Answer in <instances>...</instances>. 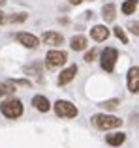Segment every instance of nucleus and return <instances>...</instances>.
Returning <instances> with one entry per match:
<instances>
[{
	"label": "nucleus",
	"mask_w": 139,
	"mask_h": 148,
	"mask_svg": "<svg viewBox=\"0 0 139 148\" xmlns=\"http://www.w3.org/2000/svg\"><path fill=\"white\" fill-rule=\"evenodd\" d=\"M92 124H94L98 130L102 131H109V130H115V127H120L122 126V120L118 116H113V114H94L92 116Z\"/></svg>",
	"instance_id": "1"
},
{
	"label": "nucleus",
	"mask_w": 139,
	"mask_h": 148,
	"mask_svg": "<svg viewBox=\"0 0 139 148\" xmlns=\"http://www.w3.org/2000/svg\"><path fill=\"white\" fill-rule=\"evenodd\" d=\"M0 112H2L6 118H10V120L19 118V116L23 114V103H21V99H17V98L6 99L4 103H0Z\"/></svg>",
	"instance_id": "2"
},
{
	"label": "nucleus",
	"mask_w": 139,
	"mask_h": 148,
	"mask_svg": "<svg viewBox=\"0 0 139 148\" xmlns=\"http://www.w3.org/2000/svg\"><path fill=\"white\" fill-rule=\"evenodd\" d=\"M100 64H102V69L107 73H113L115 69V64H117V58H118V51L113 49V47H105L100 54Z\"/></svg>",
	"instance_id": "3"
},
{
	"label": "nucleus",
	"mask_w": 139,
	"mask_h": 148,
	"mask_svg": "<svg viewBox=\"0 0 139 148\" xmlns=\"http://www.w3.org/2000/svg\"><path fill=\"white\" fill-rule=\"evenodd\" d=\"M55 112H56V116H60V118H75V116L79 114V111H77L75 105L66 101V99L55 101Z\"/></svg>",
	"instance_id": "4"
},
{
	"label": "nucleus",
	"mask_w": 139,
	"mask_h": 148,
	"mask_svg": "<svg viewBox=\"0 0 139 148\" xmlns=\"http://www.w3.org/2000/svg\"><path fill=\"white\" fill-rule=\"evenodd\" d=\"M45 60H47V64L51 66V68H58V66L66 64V60H68V54H66V51L53 49V51H49V53H47Z\"/></svg>",
	"instance_id": "5"
},
{
	"label": "nucleus",
	"mask_w": 139,
	"mask_h": 148,
	"mask_svg": "<svg viewBox=\"0 0 139 148\" xmlns=\"http://www.w3.org/2000/svg\"><path fill=\"white\" fill-rule=\"evenodd\" d=\"M15 40H17L23 47H26V49H36L38 45H40V40H38L34 34H28V32H19V34H15Z\"/></svg>",
	"instance_id": "6"
},
{
	"label": "nucleus",
	"mask_w": 139,
	"mask_h": 148,
	"mask_svg": "<svg viewBox=\"0 0 139 148\" xmlns=\"http://www.w3.org/2000/svg\"><path fill=\"white\" fill-rule=\"evenodd\" d=\"M41 41H43L45 45H49V47H60V45L64 43V38L60 32H43L41 34Z\"/></svg>",
	"instance_id": "7"
},
{
	"label": "nucleus",
	"mask_w": 139,
	"mask_h": 148,
	"mask_svg": "<svg viewBox=\"0 0 139 148\" xmlns=\"http://www.w3.org/2000/svg\"><path fill=\"white\" fill-rule=\"evenodd\" d=\"M126 83H128V90L132 92V94H137L139 92V68L137 66L130 68L128 77H126Z\"/></svg>",
	"instance_id": "8"
},
{
	"label": "nucleus",
	"mask_w": 139,
	"mask_h": 148,
	"mask_svg": "<svg viewBox=\"0 0 139 148\" xmlns=\"http://www.w3.org/2000/svg\"><path fill=\"white\" fill-rule=\"evenodd\" d=\"M90 38L94 41H105L107 38H109V28L103 25H96L90 28Z\"/></svg>",
	"instance_id": "9"
},
{
	"label": "nucleus",
	"mask_w": 139,
	"mask_h": 148,
	"mask_svg": "<svg viewBox=\"0 0 139 148\" xmlns=\"http://www.w3.org/2000/svg\"><path fill=\"white\" fill-rule=\"evenodd\" d=\"M75 75H77V66L73 64V66H70V68H66V69H62V71H60V75H58V84H60V86L68 84Z\"/></svg>",
	"instance_id": "10"
},
{
	"label": "nucleus",
	"mask_w": 139,
	"mask_h": 148,
	"mask_svg": "<svg viewBox=\"0 0 139 148\" xmlns=\"http://www.w3.org/2000/svg\"><path fill=\"white\" fill-rule=\"evenodd\" d=\"M32 105H34V107H36L40 112H47L49 109H51L49 99L45 98V96H41V94H38V96H34V98H32Z\"/></svg>",
	"instance_id": "11"
},
{
	"label": "nucleus",
	"mask_w": 139,
	"mask_h": 148,
	"mask_svg": "<svg viewBox=\"0 0 139 148\" xmlns=\"http://www.w3.org/2000/svg\"><path fill=\"white\" fill-rule=\"evenodd\" d=\"M102 17L105 23H113L115 17H117V8H115V4H105V6L102 8Z\"/></svg>",
	"instance_id": "12"
},
{
	"label": "nucleus",
	"mask_w": 139,
	"mask_h": 148,
	"mask_svg": "<svg viewBox=\"0 0 139 148\" xmlns=\"http://www.w3.org/2000/svg\"><path fill=\"white\" fill-rule=\"evenodd\" d=\"M87 45H88V41H87L85 36H73L72 40H70V47L73 51H85Z\"/></svg>",
	"instance_id": "13"
},
{
	"label": "nucleus",
	"mask_w": 139,
	"mask_h": 148,
	"mask_svg": "<svg viewBox=\"0 0 139 148\" xmlns=\"http://www.w3.org/2000/svg\"><path fill=\"white\" fill-rule=\"evenodd\" d=\"M124 141H126V135L124 133H109L105 137V143L109 146H120Z\"/></svg>",
	"instance_id": "14"
},
{
	"label": "nucleus",
	"mask_w": 139,
	"mask_h": 148,
	"mask_svg": "<svg viewBox=\"0 0 139 148\" xmlns=\"http://www.w3.org/2000/svg\"><path fill=\"white\" fill-rule=\"evenodd\" d=\"M137 4H139V0H124V4H122V13H124V15L136 13Z\"/></svg>",
	"instance_id": "15"
},
{
	"label": "nucleus",
	"mask_w": 139,
	"mask_h": 148,
	"mask_svg": "<svg viewBox=\"0 0 139 148\" xmlns=\"http://www.w3.org/2000/svg\"><path fill=\"white\" fill-rule=\"evenodd\" d=\"M113 32H115V36H117L118 40L122 41V43H128V36H126L124 28H120V26H115V28H113Z\"/></svg>",
	"instance_id": "16"
},
{
	"label": "nucleus",
	"mask_w": 139,
	"mask_h": 148,
	"mask_svg": "<svg viewBox=\"0 0 139 148\" xmlns=\"http://www.w3.org/2000/svg\"><path fill=\"white\" fill-rule=\"evenodd\" d=\"M11 92H13V88H11L10 83H0V98H4V96H10Z\"/></svg>",
	"instance_id": "17"
},
{
	"label": "nucleus",
	"mask_w": 139,
	"mask_h": 148,
	"mask_svg": "<svg viewBox=\"0 0 139 148\" xmlns=\"http://www.w3.org/2000/svg\"><path fill=\"white\" fill-rule=\"evenodd\" d=\"M8 21H10V23H23V21H26V13L10 15V17H8Z\"/></svg>",
	"instance_id": "18"
},
{
	"label": "nucleus",
	"mask_w": 139,
	"mask_h": 148,
	"mask_svg": "<svg viewBox=\"0 0 139 148\" xmlns=\"http://www.w3.org/2000/svg\"><path fill=\"white\" fill-rule=\"evenodd\" d=\"M96 54H98V51H96V49H90L87 54H85V62H94L96 60Z\"/></svg>",
	"instance_id": "19"
},
{
	"label": "nucleus",
	"mask_w": 139,
	"mask_h": 148,
	"mask_svg": "<svg viewBox=\"0 0 139 148\" xmlns=\"http://www.w3.org/2000/svg\"><path fill=\"white\" fill-rule=\"evenodd\" d=\"M10 84H15V86H30V81H26V79H15V81H10Z\"/></svg>",
	"instance_id": "20"
},
{
	"label": "nucleus",
	"mask_w": 139,
	"mask_h": 148,
	"mask_svg": "<svg viewBox=\"0 0 139 148\" xmlns=\"http://www.w3.org/2000/svg\"><path fill=\"white\" fill-rule=\"evenodd\" d=\"M117 105H118V99H109V101H103L102 107L103 109H115Z\"/></svg>",
	"instance_id": "21"
},
{
	"label": "nucleus",
	"mask_w": 139,
	"mask_h": 148,
	"mask_svg": "<svg viewBox=\"0 0 139 148\" xmlns=\"http://www.w3.org/2000/svg\"><path fill=\"white\" fill-rule=\"evenodd\" d=\"M128 28H130V32H132L133 36H139V21H136V23H130V25H128Z\"/></svg>",
	"instance_id": "22"
},
{
	"label": "nucleus",
	"mask_w": 139,
	"mask_h": 148,
	"mask_svg": "<svg viewBox=\"0 0 139 148\" xmlns=\"http://www.w3.org/2000/svg\"><path fill=\"white\" fill-rule=\"evenodd\" d=\"M68 2H70V4H73V6H79L83 0H68Z\"/></svg>",
	"instance_id": "23"
},
{
	"label": "nucleus",
	"mask_w": 139,
	"mask_h": 148,
	"mask_svg": "<svg viewBox=\"0 0 139 148\" xmlns=\"http://www.w3.org/2000/svg\"><path fill=\"white\" fill-rule=\"evenodd\" d=\"M2 23H4V13L0 11V25H2Z\"/></svg>",
	"instance_id": "24"
},
{
	"label": "nucleus",
	"mask_w": 139,
	"mask_h": 148,
	"mask_svg": "<svg viewBox=\"0 0 139 148\" xmlns=\"http://www.w3.org/2000/svg\"><path fill=\"white\" fill-rule=\"evenodd\" d=\"M2 4H6V0H0V6H2Z\"/></svg>",
	"instance_id": "25"
}]
</instances>
